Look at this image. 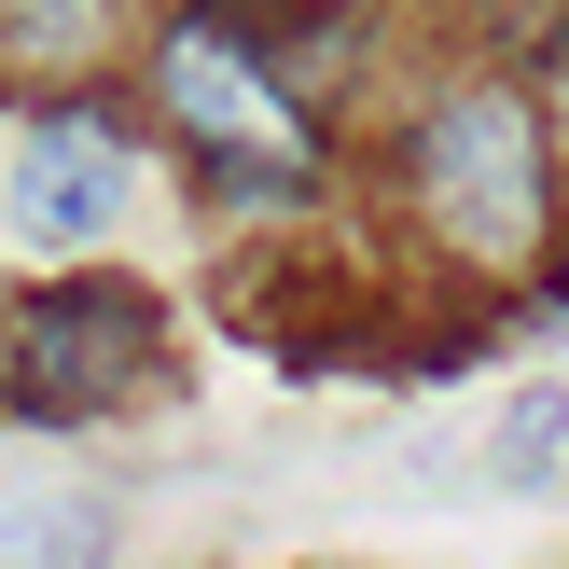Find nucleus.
<instances>
[{
    "label": "nucleus",
    "mask_w": 569,
    "mask_h": 569,
    "mask_svg": "<svg viewBox=\"0 0 569 569\" xmlns=\"http://www.w3.org/2000/svg\"><path fill=\"white\" fill-rule=\"evenodd\" d=\"M153 98L194 126V153H209L222 194H250V209H292L306 194V111H292V83H278V56H264L250 14H222V0L209 14H167Z\"/></svg>",
    "instance_id": "f257e3e1"
},
{
    "label": "nucleus",
    "mask_w": 569,
    "mask_h": 569,
    "mask_svg": "<svg viewBox=\"0 0 569 569\" xmlns=\"http://www.w3.org/2000/svg\"><path fill=\"white\" fill-rule=\"evenodd\" d=\"M403 181H417V209H431V237L459 250V264H528L542 222H556L542 111H528L515 83H459V98L403 139Z\"/></svg>",
    "instance_id": "f03ea898"
},
{
    "label": "nucleus",
    "mask_w": 569,
    "mask_h": 569,
    "mask_svg": "<svg viewBox=\"0 0 569 569\" xmlns=\"http://www.w3.org/2000/svg\"><path fill=\"white\" fill-rule=\"evenodd\" d=\"M153 348H167L153 292L111 278V264L0 306V389H14V417H42V431H83V417L139 403V389H153Z\"/></svg>",
    "instance_id": "7ed1b4c3"
},
{
    "label": "nucleus",
    "mask_w": 569,
    "mask_h": 569,
    "mask_svg": "<svg viewBox=\"0 0 569 569\" xmlns=\"http://www.w3.org/2000/svg\"><path fill=\"white\" fill-rule=\"evenodd\" d=\"M126 194H139V153H126V126H98V111H42V126L14 139L0 222H14L28 250H98L111 222H126Z\"/></svg>",
    "instance_id": "20e7f679"
},
{
    "label": "nucleus",
    "mask_w": 569,
    "mask_h": 569,
    "mask_svg": "<svg viewBox=\"0 0 569 569\" xmlns=\"http://www.w3.org/2000/svg\"><path fill=\"white\" fill-rule=\"evenodd\" d=\"M111 42V0H0V56L14 70H70Z\"/></svg>",
    "instance_id": "39448f33"
},
{
    "label": "nucleus",
    "mask_w": 569,
    "mask_h": 569,
    "mask_svg": "<svg viewBox=\"0 0 569 569\" xmlns=\"http://www.w3.org/2000/svg\"><path fill=\"white\" fill-rule=\"evenodd\" d=\"M487 472L500 487H542V472H569V389H515V417H500V445H487Z\"/></svg>",
    "instance_id": "423d86ee"
},
{
    "label": "nucleus",
    "mask_w": 569,
    "mask_h": 569,
    "mask_svg": "<svg viewBox=\"0 0 569 569\" xmlns=\"http://www.w3.org/2000/svg\"><path fill=\"white\" fill-rule=\"evenodd\" d=\"M98 556H111V515H98V500H42V528L0 542V569H98Z\"/></svg>",
    "instance_id": "0eeeda50"
},
{
    "label": "nucleus",
    "mask_w": 569,
    "mask_h": 569,
    "mask_svg": "<svg viewBox=\"0 0 569 569\" xmlns=\"http://www.w3.org/2000/svg\"><path fill=\"white\" fill-rule=\"evenodd\" d=\"M542 126L569 139V28H556V42H542Z\"/></svg>",
    "instance_id": "6e6552de"
},
{
    "label": "nucleus",
    "mask_w": 569,
    "mask_h": 569,
    "mask_svg": "<svg viewBox=\"0 0 569 569\" xmlns=\"http://www.w3.org/2000/svg\"><path fill=\"white\" fill-rule=\"evenodd\" d=\"M500 14H515V28H542V42H556V28H569V0H500Z\"/></svg>",
    "instance_id": "1a4fd4ad"
}]
</instances>
